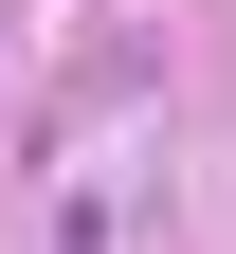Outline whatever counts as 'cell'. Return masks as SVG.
<instances>
[{"label": "cell", "mask_w": 236, "mask_h": 254, "mask_svg": "<svg viewBox=\"0 0 236 254\" xmlns=\"http://www.w3.org/2000/svg\"><path fill=\"white\" fill-rule=\"evenodd\" d=\"M127 200H146V164H91L73 200H55V254H127Z\"/></svg>", "instance_id": "obj_1"}]
</instances>
